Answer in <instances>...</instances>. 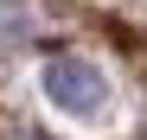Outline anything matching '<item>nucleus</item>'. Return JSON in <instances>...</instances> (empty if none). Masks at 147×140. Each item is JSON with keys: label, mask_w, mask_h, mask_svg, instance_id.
<instances>
[{"label": "nucleus", "mask_w": 147, "mask_h": 140, "mask_svg": "<svg viewBox=\"0 0 147 140\" xmlns=\"http://www.w3.org/2000/svg\"><path fill=\"white\" fill-rule=\"evenodd\" d=\"M45 96H51L58 108H70V115H96L109 102V77L90 57H51L45 64Z\"/></svg>", "instance_id": "1"}]
</instances>
